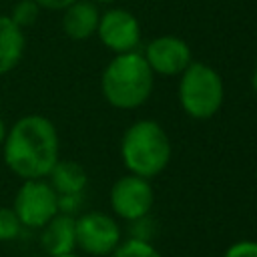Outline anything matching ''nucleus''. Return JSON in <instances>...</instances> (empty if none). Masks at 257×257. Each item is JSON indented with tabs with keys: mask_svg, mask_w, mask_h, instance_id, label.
<instances>
[{
	"mask_svg": "<svg viewBox=\"0 0 257 257\" xmlns=\"http://www.w3.org/2000/svg\"><path fill=\"white\" fill-rule=\"evenodd\" d=\"M0 147L6 167L22 181L46 179L60 159V141L54 122L36 112L14 120Z\"/></svg>",
	"mask_w": 257,
	"mask_h": 257,
	"instance_id": "1",
	"label": "nucleus"
},
{
	"mask_svg": "<svg viewBox=\"0 0 257 257\" xmlns=\"http://www.w3.org/2000/svg\"><path fill=\"white\" fill-rule=\"evenodd\" d=\"M155 72L137 50L116 54L100 74L104 100L120 110H133L145 104L153 92Z\"/></svg>",
	"mask_w": 257,
	"mask_h": 257,
	"instance_id": "2",
	"label": "nucleus"
},
{
	"mask_svg": "<svg viewBox=\"0 0 257 257\" xmlns=\"http://www.w3.org/2000/svg\"><path fill=\"white\" fill-rule=\"evenodd\" d=\"M120 159L128 173L151 179L163 173L171 161L167 131L153 118L133 122L120 141Z\"/></svg>",
	"mask_w": 257,
	"mask_h": 257,
	"instance_id": "3",
	"label": "nucleus"
},
{
	"mask_svg": "<svg viewBox=\"0 0 257 257\" xmlns=\"http://www.w3.org/2000/svg\"><path fill=\"white\" fill-rule=\"evenodd\" d=\"M179 76V102L183 110L195 120L211 118L225 98L221 74L213 66L193 60Z\"/></svg>",
	"mask_w": 257,
	"mask_h": 257,
	"instance_id": "4",
	"label": "nucleus"
},
{
	"mask_svg": "<svg viewBox=\"0 0 257 257\" xmlns=\"http://www.w3.org/2000/svg\"><path fill=\"white\" fill-rule=\"evenodd\" d=\"M12 209L24 229H42L58 213V193L46 179H26L14 195Z\"/></svg>",
	"mask_w": 257,
	"mask_h": 257,
	"instance_id": "5",
	"label": "nucleus"
},
{
	"mask_svg": "<svg viewBox=\"0 0 257 257\" xmlns=\"http://www.w3.org/2000/svg\"><path fill=\"white\" fill-rule=\"evenodd\" d=\"M120 243L116 219L102 211H88L76 217V247L88 255H110Z\"/></svg>",
	"mask_w": 257,
	"mask_h": 257,
	"instance_id": "6",
	"label": "nucleus"
},
{
	"mask_svg": "<svg viewBox=\"0 0 257 257\" xmlns=\"http://www.w3.org/2000/svg\"><path fill=\"white\" fill-rule=\"evenodd\" d=\"M155 201L153 187L149 179L139 175H124L114 181L110 189V207L112 213L124 221H137L151 213Z\"/></svg>",
	"mask_w": 257,
	"mask_h": 257,
	"instance_id": "7",
	"label": "nucleus"
},
{
	"mask_svg": "<svg viewBox=\"0 0 257 257\" xmlns=\"http://www.w3.org/2000/svg\"><path fill=\"white\" fill-rule=\"evenodd\" d=\"M96 34L114 54L131 52L141 42V24L137 16L124 8H108L98 18Z\"/></svg>",
	"mask_w": 257,
	"mask_h": 257,
	"instance_id": "8",
	"label": "nucleus"
},
{
	"mask_svg": "<svg viewBox=\"0 0 257 257\" xmlns=\"http://www.w3.org/2000/svg\"><path fill=\"white\" fill-rule=\"evenodd\" d=\"M143 56L151 70L161 76H177L193 62L191 46L175 34H163L153 38L147 44Z\"/></svg>",
	"mask_w": 257,
	"mask_h": 257,
	"instance_id": "9",
	"label": "nucleus"
},
{
	"mask_svg": "<svg viewBox=\"0 0 257 257\" xmlns=\"http://www.w3.org/2000/svg\"><path fill=\"white\" fill-rule=\"evenodd\" d=\"M40 247L50 255H62L76 249V217L66 213H56L40 229Z\"/></svg>",
	"mask_w": 257,
	"mask_h": 257,
	"instance_id": "10",
	"label": "nucleus"
},
{
	"mask_svg": "<svg viewBox=\"0 0 257 257\" xmlns=\"http://www.w3.org/2000/svg\"><path fill=\"white\" fill-rule=\"evenodd\" d=\"M62 30L70 40H86L96 34L100 12L92 0H76L62 10Z\"/></svg>",
	"mask_w": 257,
	"mask_h": 257,
	"instance_id": "11",
	"label": "nucleus"
},
{
	"mask_svg": "<svg viewBox=\"0 0 257 257\" xmlns=\"http://www.w3.org/2000/svg\"><path fill=\"white\" fill-rule=\"evenodd\" d=\"M26 50L24 30L12 22L10 16L0 14V76L12 72Z\"/></svg>",
	"mask_w": 257,
	"mask_h": 257,
	"instance_id": "12",
	"label": "nucleus"
},
{
	"mask_svg": "<svg viewBox=\"0 0 257 257\" xmlns=\"http://www.w3.org/2000/svg\"><path fill=\"white\" fill-rule=\"evenodd\" d=\"M46 181L52 185V189L58 195H74V193H84L88 185V175L80 163L58 159L52 171L48 173Z\"/></svg>",
	"mask_w": 257,
	"mask_h": 257,
	"instance_id": "13",
	"label": "nucleus"
},
{
	"mask_svg": "<svg viewBox=\"0 0 257 257\" xmlns=\"http://www.w3.org/2000/svg\"><path fill=\"white\" fill-rule=\"evenodd\" d=\"M110 257H163L147 239L131 237L126 241H120L116 249L110 253Z\"/></svg>",
	"mask_w": 257,
	"mask_h": 257,
	"instance_id": "14",
	"label": "nucleus"
},
{
	"mask_svg": "<svg viewBox=\"0 0 257 257\" xmlns=\"http://www.w3.org/2000/svg\"><path fill=\"white\" fill-rule=\"evenodd\" d=\"M12 18L14 24H18L22 30L32 26L38 16H40V6L34 2V0H18L14 6H12V12L8 14Z\"/></svg>",
	"mask_w": 257,
	"mask_h": 257,
	"instance_id": "15",
	"label": "nucleus"
},
{
	"mask_svg": "<svg viewBox=\"0 0 257 257\" xmlns=\"http://www.w3.org/2000/svg\"><path fill=\"white\" fill-rule=\"evenodd\" d=\"M24 231L12 207H0V241H14Z\"/></svg>",
	"mask_w": 257,
	"mask_h": 257,
	"instance_id": "16",
	"label": "nucleus"
},
{
	"mask_svg": "<svg viewBox=\"0 0 257 257\" xmlns=\"http://www.w3.org/2000/svg\"><path fill=\"white\" fill-rule=\"evenodd\" d=\"M223 257H257V241L251 239L237 241L223 253Z\"/></svg>",
	"mask_w": 257,
	"mask_h": 257,
	"instance_id": "17",
	"label": "nucleus"
},
{
	"mask_svg": "<svg viewBox=\"0 0 257 257\" xmlns=\"http://www.w3.org/2000/svg\"><path fill=\"white\" fill-rule=\"evenodd\" d=\"M84 193H74V195H58V213L66 215H76L78 209L82 207Z\"/></svg>",
	"mask_w": 257,
	"mask_h": 257,
	"instance_id": "18",
	"label": "nucleus"
},
{
	"mask_svg": "<svg viewBox=\"0 0 257 257\" xmlns=\"http://www.w3.org/2000/svg\"><path fill=\"white\" fill-rule=\"evenodd\" d=\"M34 2L40 6V10H64L76 0H34Z\"/></svg>",
	"mask_w": 257,
	"mask_h": 257,
	"instance_id": "19",
	"label": "nucleus"
},
{
	"mask_svg": "<svg viewBox=\"0 0 257 257\" xmlns=\"http://www.w3.org/2000/svg\"><path fill=\"white\" fill-rule=\"evenodd\" d=\"M251 88H253V92H255V96H257V66H255V70H253V74H251Z\"/></svg>",
	"mask_w": 257,
	"mask_h": 257,
	"instance_id": "20",
	"label": "nucleus"
},
{
	"mask_svg": "<svg viewBox=\"0 0 257 257\" xmlns=\"http://www.w3.org/2000/svg\"><path fill=\"white\" fill-rule=\"evenodd\" d=\"M6 122H4V118L0 116V145H2V141H4V137H6Z\"/></svg>",
	"mask_w": 257,
	"mask_h": 257,
	"instance_id": "21",
	"label": "nucleus"
},
{
	"mask_svg": "<svg viewBox=\"0 0 257 257\" xmlns=\"http://www.w3.org/2000/svg\"><path fill=\"white\" fill-rule=\"evenodd\" d=\"M50 257H80V255H76L74 251H70V253H62V255H50Z\"/></svg>",
	"mask_w": 257,
	"mask_h": 257,
	"instance_id": "22",
	"label": "nucleus"
},
{
	"mask_svg": "<svg viewBox=\"0 0 257 257\" xmlns=\"http://www.w3.org/2000/svg\"><path fill=\"white\" fill-rule=\"evenodd\" d=\"M92 2H96V4H110V2H116V0H92Z\"/></svg>",
	"mask_w": 257,
	"mask_h": 257,
	"instance_id": "23",
	"label": "nucleus"
}]
</instances>
